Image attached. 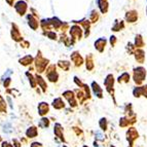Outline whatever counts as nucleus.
Here are the masks:
<instances>
[{"label":"nucleus","instance_id":"nucleus-3","mask_svg":"<svg viewBox=\"0 0 147 147\" xmlns=\"http://www.w3.org/2000/svg\"><path fill=\"white\" fill-rule=\"evenodd\" d=\"M111 147H114V146H111Z\"/></svg>","mask_w":147,"mask_h":147},{"label":"nucleus","instance_id":"nucleus-2","mask_svg":"<svg viewBox=\"0 0 147 147\" xmlns=\"http://www.w3.org/2000/svg\"><path fill=\"white\" fill-rule=\"evenodd\" d=\"M96 136H97V139H98V140H102V139H103V136H102V134H101L100 132L96 133Z\"/></svg>","mask_w":147,"mask_h":147},{"label":"nucleus","instance_id":"nucleus-1","mask_svg":"<svg viewBox=\"0 0 147 147\" xmlns=\"http://www.w3.org/2000/svg\"><path fill=\"white\" fill-rule=\"evenodd\" d=\"M101 127H103V130H106L107 125H106V119H105V118H102V119H101Z\"/></svg>","mask_w":147,"mask_h":147}]
</instances>
